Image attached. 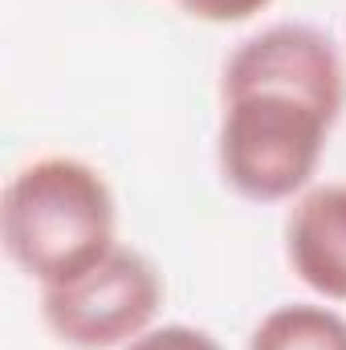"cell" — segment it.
I'll return each mask as SVG.
<instances>
[{
  "mask_svg": "<svg viewBox=\"0 0 346 350\" xmlns=\"http://www.w3.org/2000/svg\"><path fill=\"white\" fill-rule=\"evenodd\" d=\"M346 106L334 41L297 21L245 37L220 70L216 167L249 204H289L322 167Z\"/></svg>",
  "mask_w": 346,
  "mask_h": 350,
  "instance_id": "1",
  "label": "cell"
},
{
  "mask_svg": "<svg viewBox=\"0 0 346 350\" xmlns=\"http://www.w3.org/2000/svg\"><path fill=\"white\" fill-rule=\"evenodd\" d=\"M0 241L37 289L86 273L118 245V204L106 175L78 155L25 163L4 187Z\"/></svg>",
  "mask_w": 346,
  "mask_h": 350,
  "instance_id": "2",
  "label": "cell"
},
{
  "mask_svg": "<svg viewBox=\"0 0 346 350\" xmlns=\"http://www.w3.org/2000/svg\"><path fill=\"white\" fill-rule=\"evenodd\" d=\"M163 306V277L139 249L114 245L86 273L41 289V322L66 350H122Z\"/></svg>",
  "mask_w": 346,
  "mask_h": 350,
  "instance_id": "3",
  "label": "cell"
},
{
  "mask_svg": "<svg viewBox=\"0 0 346 350\" xmlns=\"http://www.w3.org/2000/svg\"><path fill=\"white\" fill-rule=\"evenodd\" d=\"M285 261L318 301H346V179L310 183L289 200Z\"/></svg>",
  "mask_w": 346,
  "mask_h": 350,
  "instance_id": "4",
  "label": "cell"
},
{
  "mask_svg": "<svg viewBox=\"0 0 346 350\" xmlns=\"http://www.w3.org/2000/svg\"><path fill=\"white\" fill-rule=\"evenodd\" d=\"M249 350H346V314L330 301H285L253 326Z\"/></svg>",
  "mask_w": 346,
  "mask_h": 350,
  "instance_id": "5",
  "label": "cell"
},
{
  "mask_svg": "<svg viewBox=\"0 0 346 350\" xmlns=\"http://www.w3.org/2000/svg\"><path fill=\"white\" fill-rule=\"evenodd\" d=\"M122 350H220V342L200 330V326H187V322H155L147 334H139L135 342H127Z\"/></svg>",
  "mask_w": 346,
  "mask_h": 350,
  "instance_id": "6",
  "label": "cell"
},
{
  "mask_svg": "<svg viewBox=\"0 0 346 350\" xmlns=\"http://www.w3.org/2000/svg\"><path fill=\"white\" fill-rule=\"evenodd\" d=\"M191 21H204V25H245L261 16L273 0H175Z\"/></svg>",
  "mask_w": 346,
  "mask_h": 350,
  "instance_id": "7",
  "label": "cell"
}]
</instances>
